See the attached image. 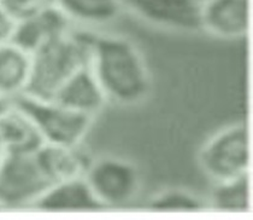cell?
<instances>
[{
    "instance_id": "obj_1",
    "label": "cell",
    "mask_w": 253,
    "mask_h": 220,
    "mask_svg": "<svg viewBox=\"0 0 253 220\" xmlns=\"http://www.w3.org/2000/svg\"><path fill=\"white\" fill-rule=\"evenodd\" d=\"M88 65L107 101L134 106L147 97L151 79L146 60L126 38L92 33Z\"/></svg>"
},
{
    "instance_id": "obj_2",
    "label": "cell",
    "mask_w": 253,
    "mask_h": 220,
    "mask_svg": "<svg viewBox=\"0 0 253 220\" xmlns=\"http://www.w3.org/2000/svg\"><path fill=\"white\" fill-rule=\"evenodd\" d=\"M90 35L86 30L71 29L32 54L30 80L24 95L52 100L76 70L89 63Z\"/></svg>"
},
{
    "instance_id": "obj_3",
    "label": "cell",
    "mask_w": 253,
    "mask_h": 220,
    "mask_svg": "<svg viewBox=\"0 0 253 220\" xmlns=\"http://www.w3.org/2000/svg\"><path fill=\"white\" fill-rule=\"evenodd\" d=\"M33 120L45 143L82 144L94 117L60 106L52 100L22 95L12 101Z\"/></svg>"
},
{
    "instance_id": "obj_4",
    "label": "cell",
    "mask_w": 253,
    "mask_h": 220,
    "mask_svg": "<svg viewBox=\"0 0 253 220\" xmlns=\"http://www.w3.org/2000/svg\"><path fill=\"white\" fill-rule=\"evenodd\" d=\"M199 165L214 183L249 174L250 140L246 123L228 126L206 140L200 149Z\"/></svg>"
},
{
    "instance_id": "obj_5",
    "label": "cell",
    "mask_w": 253,
    "mask_h": 220,
    "mask_svg": "<svg viewBox=\"0 0 253 220\" xmlns=\"http://www.w3.org/2000/svg\"><path fill=\"white\" fill-rule=\"evenodd\" d=\"M51 184L35 153L0 155V210L32 208Z\"/></svg>"
},
{
    "instance_id": "obj_6",
    "label": "cell",
    "mask_w": 253,
    "mask_h": 220,
    "mask_svg": "<svg viewBox=\"0 0 253 220\" xmlns=\"http://www.w3.org/2000/svg\"><path fill=\"white\" fill-rule=\"evenodd\" d=\"M84 177L103 208L128 205L136 199L141 186L135 165L116 156L92 160Z\"/></svg>"
},
{
    "instance_id": "obj_7",
    "label": "cell",
    "mask_w": 253,
    "mask_h": 220,
    "mask_svg": "<svg viewBox=\"0 0 253 220\" xmlns=\"http://www.w3.org/2000/svg\"><path fill=\"white\" fill-rule=\"evenodd\" d=\"M145 22L177 32L200 30V0H125Z\"/></svg>"
},
{
    "instance_id": "obj_8",
    "label": "cell",
    "mask_w": 253,
    "mask_h": 220,
    "mask_svg": "<svg viewBox=\"0 0 253 220\" xmlns=\"http://www.w3.org/2000/svg\"><path fill=\"white\" fill-rule=\"evenodd\" d=\"M73 29V23L64 12L54 4L18 21L11 43L34 54L49 41L58 39Z\"/></svg>"
},
{
    "instance_id": "obj_9",
    "label": "cell",
    "mask_w": 253,
    "mask_h": 220,
    "mask_svg": "<svg viewBox=\"0 0 253 220\" xmlns=\"http://www.w3.org/2000/svg\"><path fill=\"white\" fill-rule=\"evenodd\" d=\"M250 0H203L200 29L222 39H240L249 32Z\"/></svg>"
},
{
    "instance_id": "obj_10",
    "label": "cell",
    "mask_w": 253,
    "mask_h": 220,
    "mask_svg": "<svg viewBox=\"0 0 253 220\" xmlns=\"http://www.w3.org/2000/svg\"><path fill=\"white\" fill-rule=\"evenodd\" d=\"M52 101L93 117L107 102L105 93L88 64L76 70L54 93Z\"/></svg>"
},
{
    "instance_id": "obj_11",
    "label": "cell",
    "mask_w": 253,
    "mask_h": 220,
    "mask_svg": "<svg viewBox=\"0 0 253 220\" xmlns=\"http://www.w3.org/2000/svg\"><path fill=\"white\" fill-rule=\"evenodd\" d=\"M32 208L43 212H89L101 210L103 206L84 177H79L51 184Z\"/></svg>"
},
{
    "instance_id": "obj_12",
    "label": "cell",
    "mask_w": 253,
    "mask_h": 220,
    "mask_svg": "<svg viewBox=\"0 0 253 220\" xmlns=\"http://www.w3.org/2000/svg\"><path fill=\"white\" fill-rule=\"evenodd\" d=\"M40 168L53 183L84 177L92 159L79 145L43 143L35 153Z\"/></svg>"
},
{
    "instance_id": "obj_13",
    "label": "cell",
    "mask_w": 253,
    "mask_h": 220,
    "mask_svg": "<svg viewBox=\"0 0 253 220\" xmlns=\"http://www.w3.org/2000/svg\"><path fill=\"white\" fill-rule=\"evenodd\" d=\"M43 143L33 120L11 102L0 114V147L2 153L34 154Z\"/></svg>"
},
{
    "instance_id": "obj_14",
    "label": "cell",
    "mask_w": 253,
    "mask_h": 220,
    "mask_svg": "<svg viewBox=\"0 0 253 220\" xmlns=\"http://www.w3.org/2000/svg\"><path fill=\"white\" fill-rule=\"evenodd\" d=\"M32 71V55L13 43L0 45V98L15 101L26 93Z\"/></svg>"
},
{
    "instance_id": "obj_15",
    "label": "cell",
    "mask_w": 253,
    "mask_h": 220,
    "mask_svg": "<svg viewBox=\"0 0 253 220\" xmlns=\"http://www.w3.org/2000/svg\"><path fill=\"white\" fill-rule=\"evenodd\" d=\"M71 23L103 26L115 21L125 10V0H53Z\"/></svg>"
},
{
    "instance_id": "obj_16",
    "label": "cell",
    "mask_w": 253,
    "mask_h": 220,
    "mask_svg": "<svg viewBox=\"0 0 253 220\" xmlns=\"http://www.w3.org/2000/svg\"><path fill=\"white\" fill-rule=\"evenodd\" d=\"M210 205L214 210L222 212L240 213L249 211V174L216 183L211 194Z\"/></svg>"
},
{
    "instance_id": "obj_17",
    "label": "cell",
    "mask_w": 253,
    "mask_h": 220,
    "mask_svg": "<svg viewBox=\"0 0 253 220\" xmlns=\"http://www.w3.org/2000/svg\"><path fill=\"white\" fill-rule=\"evenodd\" d=\"M206 203L197 195L180 189H170L157 194L148 202V208L155 212L174 213V212H199Z\"/></svg>"
},
{
    "instance_id": "obj_18",
    "label": "cell",
    "mask_w": 253,
    "mask_h": 220,
    "mask_svg": "<svg viewBox=\"0 0 253 220\" xmlns=\"http://www.w3.org/2000/svg\"><path fill=\"white\" fill-rule=\"evenodd\" d=\"M0 4L18 22L53 4V0H1Z\"/></svg>"
},
{
    "instance_id": "obj_19",
    "label": "cell",
    "mask_w": 253,
    "mask_h": 220,
    "mask_svg": "<svg viewBox=\"0 0 253 220\" xmlns=\"http://www.w3.org/2000/svg\"><path fill=\"white\" fill-rule=\"evenodd\" d=\"M17 22L0 4V45L11 43Z\"/></svg>"
},
{
    "instance_id": "obj_20",
    "label": "cell",
    "mask_w": 253,
    "mask_h": 220,
    "mask_svg": "<svg viewBox=\"0 0 253 220\" xmlns=\"http://www.w3.org/2000/svg\"><path fill=\"white\" fill-rule=\"evenodd\" d=\"M0 1H1V0H0Z\"/></svg>"
}]
</instances>
